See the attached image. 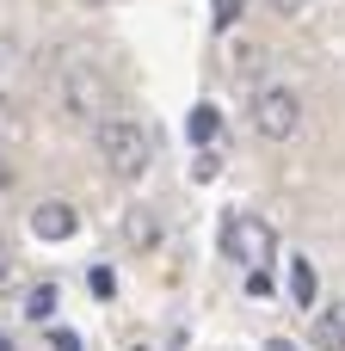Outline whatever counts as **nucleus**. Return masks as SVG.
<instances>
[{"label": "nucleus", "instance_id": "2", "mask_svg": "<svg viewBox=\"0 0 345 351\" xmlns=\"http://www.w3.org/2000/svg\"><path fill=\"white\" fill-rule=\"evenodd\" d=\"M253 130H259L265 142H290V136L302 130V99H296V86H259V93H253Z\"/></svg>", "mask_w": 345, "mask_h": 351}, {"label": "nucleus", "instance_id": "4", "mask_svg": "<svg viewBox=\"0 0 345 351\" xmlns=\"http://www.w3.org/2000/svg\"><path fill=\"white\" fill-rule=\"evenodd\" d=\"M62 105H68L74 117H99V111L111 105V80H105L93 62H68V68H62Z\"/></svg>", "mask_w": 345, "mask_h": 351}, {"label": "nucleus", "instance_id": "10", "mask_svg": "<svg viewBox=\"0 0 345 351\" xmlns=\"http://www.w3.org/2000/svg\"><path fill=\"white\" fill-rule=\"evenodd\" d=\"M290 302H296V308H315V265H309L302 253L290 259Z\"/></svg>", "mask_w": 345, "mask_h": 351}, {"label": "nucleus", "instance_id": "19", "mask_svg": "<svg viewBox=\"0 0 345 351\" xmlns=\"http://www.w3.org/2000/svg\"><path fill=\"white\" fill-rule=\"evenodd\" d=\"M123 351H173V346H154V339H130Z\"/></svg>", "mask_w": 345, "mask_h": 351}, {"label": "nucleus", "instance_id": "23", "mask_svg": "<svg viewBox=\"0 0 345 351\" xmlns=\"http://www.w3.org/2000/svg\"><path fill=\"white\" fill-rule=\"evenodd\" d=\"M99 6H117V0H99Z\"/></svg>", "mask_w": 345, "mask_h": 351}, {"label": "nucleus", "instance_id": "21", "mask_svg": "<svg viewBox=\"0 0 345 351\" xmlns=\"http://www.w3.org/2000/svg\"><path fill=\"white\" fill-rule=\"evenodd\" d=\"M0 185H12V167H6V160H0Z\"/></svg>", "mask_w": 345, "mask_h": 351}, {"label": "nucleus", "instance_id": "8", "mask_svg": "<svg viewBox=\"0 0 345 351\" xmlns=\"http://www.w3.org/2000/svg\"><path fill=\"white\" fill-rule=\"evenodd\" d=\"M123 241L142 247V253L160 247V216H154V210H130V216H123Z\"/></svg>", "mask_w": 345, "mask_h": 351}, {"label": "nucleus", "instance_id": "11", "mask_svg": "<svg viewBox=\"0 0 345 351\" xmlns=\"http://www.w3.org/2000/svg\"><path fill=\"white\" fill-rule=\"evenodd\" d=\"M56 302H62V290H56V284H37V290L25 296V315L43 327V321H56Z\"/></svg>", "mask_w": 345, "mask_h": 351}, {"label": "nucleus", "instance_id": "20", "mask_svg": "<svg viewBox=\"0 0 345 351\" xmlns=\"http://www.w3.org/2000/svg\"><path fill=\"white\" fill-rule=\"evenodd\" d=\"M6 271H12V253H6V241H0V284H6Z\"/></svg>", "mask_w": 345, "mask_h": 351}, {"label": "nucleus", "instance_id": "1", "mask_svg": "<svg viewBox=\"0 0 345 351\" xmlns=\"http://www.w3.org/2000/svg\"><path fill=\"white\" fill-rule=\"evenodd\" d=\"M93 142H99V154H105V167H111L117 179H142V173L154 167V142H148V130L130 123V117H99Z\"/></svg>", "mask_w": 345, "mask_h": 351}, {"label": "nucleus", "instance_id": "3", "mask_svg": "<svg viewBox=\"0 0 345 351\" xmlns=\"http://www.w3.org/2000/svg\"><path fill=\"white\" fill-rule=\"evenodd\" d=\"M222 253L228 259H247V265H272L278 234H272L265 216H222Z\"/></svg>", "mask_w": 345, "mask_h": 351}, {"label": "nucleus", "instance_id": "7", "mask_svg": "<svg viewBox=\"0 0 345 351\" xmlns=\"http://www.w3.org/2000/svg\"><path fill=\"white\" fill-rule=\"evenodd\" d=\"M228 62H235V74H241V80H259V74L272 68V43H259V37H241Z\"/></svg>", "mask_w": 345, "mask_h": 351}, {"label": "nucleus", "instance_id": "16", "mask_svg": "<svg viewBox=\"0 0 345 351\" xmlns=\"http://www.w3.org/2000/svg\"><path fill=\"white\" fill-rule=\"evenodd\" d=\"M49 351H86V346H80L74 327H49Z\"/></svg>", "mask_w": 345, "mask_h": 351}, {"label": "nucleus", "instance_id": "18", "mask_svg": "<svg viewBox=\"0 0 345 351\" xmlns=\"http://www.w3.org/2000/svg\"><path fill=\"white\" fill-rule=\"evenodd\" d=\"M259 351H302V346H296V339H265Z\"/></svg>", "mask_w": 345, "mask_h": 351}, {"label": "nucleus", "instance_id": "5", "mask_svg": "<svg viewBox=\"0 0 345 351\" xmlns=\"http://www.w3.org/2000/svg\"><path fill=\"white\" fill-rule=\"evenodd\" d=\"M31 234H37V241H74V234H80V210L62 204V197H43V204L31 210Z\"/></svg>", "mask_w": 345, "mask_h": 351}, {"label": "nucleus", "instance_id": "6", "mask_svg": "<svg viewBox=\"0 0 345 351\" xmlns=\"http://www.w3.org/2000/svg\"><path fill=\"white\" fill-rule=\"evenodd\" d=\"M309 346H315V351H345V302H333V308H321V315H315Z\"/></svg>", "mask_w": 345, "mask_h": 351}, {"label": "nucleus", "instance_id": "12", "mask_svg": "<svg viewBox=\"0 0 345 351\" xmlns=\"http://www.w3.org/2000/svg\"><path fill=\"white\" fill-rule=\"evenodd\" d=\"M241 12H247V0H216V6H210V25H216V31H235Z\"/></svg>", "mask_w": 345, "mask_h": 351}, {"label": "nucleus", "instance_id": "14", "mask_svg": "<svg viewBox=\"0 0 345 351\" xmlns=\"http://www.w3.org/2000/svg\"><path fill=\"white\" fill-rule=\"evenodd\" d=\"M247 296L272 302V265H247Z\"/></svg>", "mask_w": 345, "mask_h": 351}, {"label": "nucleus", "instance_id": "17", "mask_svg": "<svg viewBox=\"0 0 345 351\" xmlns=\"http://www.w3.org/2000/svg\"><path fill=\"white\" fill-rule=\"evenodd\" d=\"M272 6H278V12H284V19H302V12H309V6H315V0H272Z\"/></svg>", "mask_w": 345, "mask_h": 351}, {"label": "nucleus", "instance_id": "9", "mask_svg": "<svg viewBox=\"0 0 345 351\" xmlns=\"http://www.w3.org/2000/svg\"><path fill=\"white\" fill-rule=\"evenodd\" d=\"M216 130H222L216 105H191V117H185V136H191L198 148H210V142H216Z\"/></svg>", "mask_w": 345, "mask_h": 351}, {"label": "nucleus", "instance_id": "13", "mask_svg": "<svg viewBox=\"0 0 345 351\" xmlns=\"http://www.w3.org/2000/svg\"><path fill=\"white\" fill-rule=\"evenodd\" d=\"M86 290H93L99 302H111V290H117V278H111V265H93V271H86Z\"/></svg>", "mask_w": 345, "mask_h": 351}, {"label": "nucleus", "instance_id": "22", "mask_svg": "<svg viewBox=\"0 0 345 351\" xmlns=\"http://www.w3.org/2000/svg\"><path fill=\"white\" fill-rule=\"evenodd\" d=\"M0 351H12V339H6V333H0Z\"/></svg>", "mask_w": 345, "mask_h": 351}, {"label": "nucleus", "instance_id": "15", "mask_svg": "<svg viewBox=\"0 0 345 351\" xmlns=\"http://www.w3.org/2000/svg\"><path fill=\"white\" fill-rule=\"evenodd\" d=\"M0 142H25V117H19L6 99H0Z\"/></svg>", "mask_w": 345, "mask_h": 351}]
</instances>
